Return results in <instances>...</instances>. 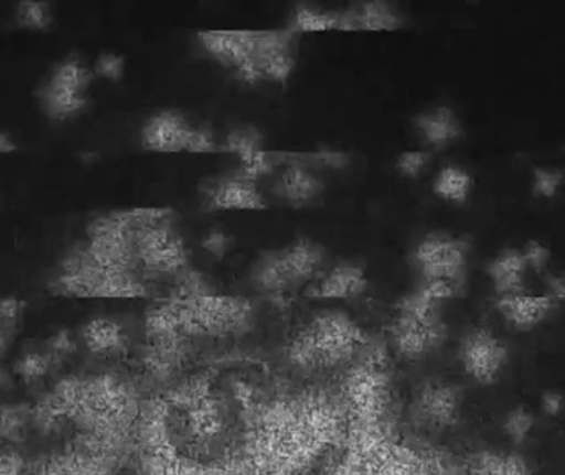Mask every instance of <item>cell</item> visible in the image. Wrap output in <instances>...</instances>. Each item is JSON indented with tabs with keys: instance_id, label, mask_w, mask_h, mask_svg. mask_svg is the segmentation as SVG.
<instances>
[{
	"instance_id": "1",
	"label": "cell",
	"mask_w": 565,
	"mask_h": 475,
	"mask_svg": "<svg viewBox=\"0 0 565 475\" xmlns=\"http://www.w3.org/2000/svg\"><path fill=\"white\" fill-rule=\"evenodd\" d=\"M367 335L364 328L339 309L312 315L286 345V360L302 375L348 370L362 357Z\"/></svg>"
},
{
	"instance_id": "2",
	"label": "cell",
	"mask_w": 565,
	"mask_h": 475,
	"mask_svg": "<svg viewBox=\"0 0 565 475\" xmlns=\"http://www.w3.org/2000/svg\"><path fill=\"white\" fill-rule=\"evenodd\" d=\"M179 331L189 338L241 337L254 328L255 305L244 295L211 291L191 298L168 299Z\"/></svg>"
},
{
	"instance_id": "3",
	"label": "cell",
	"mask_w": 565,
	"mask_h": 475,
	"mask_svg": "<svg viewBox=\"0 0 565 475\" xmlns=\"http://www.w3.org/2000/svg\"><path fill=\"white\" fill-rule=\"evenodd\" d=\"M49 292L70 299H145L149 288L138 271H108L93 265L78 245L60 261Z\"/></svg>"
},
{
	"instance_id": "4",
	"label": "cell",
	"mask_w": 565,
	"mask_h": 475,
	"mask_svg": "<svg viewBox=\"0 0 565 475\" xmlns=\"http://www.w3.org/2000/svg\"><path fill=\"white\" fill-rule=\"evenodd\" d=\"M470 239L434 231L415 245L411 262L420 276L418 288L445 302L467 291Z\"/></svg>"
},
{
	"instance_id": "5",
	"label": "cell",
	"mask_w": 565,
	"mask_h": 475,
	"mask_svg": "<svg viewBox=\"0 0 565 475\" xmlns=\"http://www.w3.org/2000/svg\"><path fill=\"white\" fill-rule=\"evenodd\" d=\"M135 228V249L139 272L156 278H172L191 266L184 238L174 225L169 208L129 210Z\"/></svg>"
},
{
	"instance_id": "6",
	"label": "cell",
	"mask_w": 565,
	"mask_h": 475,
	"mask_svg": "<svg viewBox=\"0 0 565 475\" xmlns=\"http://www.w3.org/2000/svg\"><path fill=\"white\" fill-rule=\"evenodd\" d=\"M444 302L422 288L405 295L395 305L388 324V341L397 357L418 361L437 352L447 341L448 328L441 314Z\"/></svg>"
},
{
	"instance_id": "7",
	"label": "cell",
	"mask_w": 565,
	"mask_h": 475,
	"mask_svg": "<svg viewBox=\"0 0 565 475\" xmlns=\"http://www.w3.org/2000/svg\"><path fill=\"white\" fill-rule=\"evenodd\" d=\"M328 251L316 239L301 237L277 249L258 255L250 269V281L262 294L285 295L312 281L324 266Z\"/></svg>"
},
{
	"instance_id": "8",
	"label": "cell",
	"mask_w": 565,
	"mask_h": 475,
	"mask_svg": "<svg viewBox=\"0 0 565 475\" xmlns=\"http://www.w3.org/2000/svg\"><path fill=\"white\" fill-rule=\"evenodd\" d=\"M339 398L361 427L382 428L392 407L391 375L377 358H359L345 370Z\"/></svg>"
},
{
	"instance_id": "9",
	"label": "cell",
	"mask_w": 565,
	"mask_h": 475,
	"mask_svg": "<svg viewBox=\"0 0 565 475\" xmlns=\"http://www.w3.org/2000/svg\"><path fill=\"white\" fill-rule=\"evenodd\" d=\"M83 255L108 271H138L135 228L129 210L111 212L88 225L86 239L79 242Z\"/></svg>"
},
{
	"instance_id": "10",
	"label": "cell",
	"mask_w": 565,
	"mask_h": 475,
	"mask_svg": "<svg viewBox=\"0 0 565 475\" xmlns=\"http://www.w3.org/2000/svg\"><path fill=\"white\" fill-rule=\"evenodd\" d=\"M141 145L156 154H215L222 151L214 129L192 125L175 109H162L145 122Z\"/></svg>"
},
{
	"instance_id": "11",
	"label": "cell",
	"mask_w": 565,
	"mask_h": 475,
	"mask_svg": "<svg viewBox=\"0 0 565 475\" xmlns=\"http://www.w3.org/2000/svg\"><path fill=\"white\" fill-rule=\"evenodd\" d=\"M95 73L76 55L66 56L36 93L43 115L52 121H70L85 111Z\"/></svg>"
},
{
	"instance_id": "12",
	"label": "cell",
	"mask_w": 565,
	"mask_h": 475,
	"mask_svg": "<svg viewBox=\"0 0 565 475\" xmlns=\"http://www.w3.org/2000/svg\"><path fill=\"white\" fill-rule=\"evenodd\" d=\"M199 45L245 85H260L257 65L258 30L218 29L198 33Z\"/></svg>"
},
{
	"instance_id": "13",
	"label": "cell",
	"mask_w": 565,
	"mask_h": 475,
	"mask_svg": "<svg viewBox=\"0 0 565 475\" xmlns=\"http://www.w3.org/2000/svg\"><path fill=\"white\" fill-rule=\"evenodd\" d=\"M463 391L448 381L425 384L411 404L412 423L425 431H445L460 421Z\"/></svg>"
},
{
	"instance_id": "14",
	"label": "cell",
	"mask_w": 565,
	"mask_h": 475,
	"mask_svg": "<svg viewBox=\"0 0 565 475\" xmlns=\"http://www.w3.org/2000/svg\"><path fill=\"white\" fill-rule=\"evenodd\" d=\"M510 352L507 344L490 328L475 327L460 342V361L471 380L493 385L507 367Z\"/></svg>"
},
{
	"instance_id": "15",
	"label": "cell",
	"mask_w": 565,
	"mask_h": 475,
	"mask_svg": "<svg viewBox=\"0 0 565 475\" xmlns=\"http://www.w3.org/2000/svg\"><path fill=\"white\" fill-rule=\"evenodd\" d=\"M121 461L73 440L62 453L49 454L29 463L26 475H118Z\"/></svg>"
},
{
	"instance_id": "16",
	"label": "cell",
	"mask_w": 565,
	"mask_h": 475,
	"mask_svg": "<svg viewBox=\"0 0 565 475\" xmlns=\"http://www.w3.org/2000/svg\"><path fill=\"white\" fill-rule=\"evenodd\" d=\"M296 42L292 30H258L257 65L262 83L282 85L296 69Z\"/></svg>"
},
{
	"instance_id": "17",
	"label": "cell",
	"mask_w": 565,
	"mask_h": 475,
	"mask_svg": "<svg viewBox=\"0 0 565 475\" xmlns=\"http://www.w3.org/2000/svg\"><path fill=\"white\" fill-rule=\"evenodd\" d=\"M205 210L209 212H262L268 204L258 182L235 172L217 179L204 188Z\"/></svg>"
},
{
	"instance_id": "18",
	"label": "cell",
	"mask_w": 565,
	"mask_h": 475,
	"mask_svg": "<svg viewBox=\"0 0 565 475\" xmlns=\"http://www.w3.org/2000/svg\"><path fill=\"white\" fill-rule=\"evenodd\" d=\"M191 355L192 338L185 335L146 337L141 355L142 370L151 380L168 381L188 365Z\"/></svg>"
},
{
	"instance_id": "19",
	"label": "cell",
	"mask_w": 565,
	"mask_h": 475,
	"mask_svg": "<svg viewBox=\"0 0 565 475\" xmlns=\"http://www.w3.org/2000/svg\"><path fill=\"white\" fill-rule=\"evenodd\" d=\"M224 152L241 161V174L247 175L252 181L258 182L265 175L271 174L275 169V159L271 152L265 149L264 136L254 126H241L232 129L221 144Z\"/></svg>"
},
{
	"instance_id": "20",
	"label": "cell",
	"mask_w": 565,
	"mask_h": 475,
	"mask_svg": "<svg viewBox=\"0 0 565 475\" xmlns=\"http://www.w3.org/2000/svg\"><path fill=\"white\" fill-rule=\"evenodd\" d=\"M369 288L367 272L355 262H339L326 271L306 292L315 301H352L361 298Z\"/></svg>"
},
{
	"instance_id": "21",
	"label": "cell",
	"mask_w": 565,
	"mask_h": 475,
	"mask_svg": "<svg viewBox=\"0 0 565 475\" xmlns=\"http://www.w3.org/2000/svg\"><path fill=\"white\" fill-rule=\"evenodd\" d=\"M494 307L511 327L520 332H530L543 324L553 314L557 304L547 294H527L524 291L500 295L494 301Z\"/></svg>"
},
{
	"instance_id": "22",
	"label": "cell",
	"mask_w": 565,
	"mask_h": 475,
	"mask_svg": "<svg viewBox=\"0 0 565 475\" xmlns=\"http://www.w3.org/2000/svg\"><path fill=\"white\" fill-rule=\"evenodd\" d=\"M405 17L392 3L362 2L341 10V32H395Z\"/></svg>"
},
{
	"instance_id": "23",
	"label": "cell",
	"mask_w": 565,
	"mask_h": 475,
	"mask_svg": "<svg viewBox=\"0 0 565 475\" xmlns=\"http://www.w3.org/2000/svg\"><path fill=\"white\" fill-rule=\"evenodd\" d=\"M326 184L316 172L309 169V165L295 164L288 165L285 172H281L280 179L275 184V195L291 208H306L315 204L316 201L324 194Z\"/></svg>"
},
{
	"instance_id": "24",
	"label": "cell",
	"mask_w": 565,
	"mask_h": 475,
	"mask_svg": "<svg viewBox=\"0 0 565 475\" xmlns=\"http://www.w3.org/2000/svg\"><path fill=\"white\" fill-rule=\"evenodd\" d=\"M414 126L425 144L441 151L463 138L465 129L455 109L435 106L415 116Z\"/></svg>"
},
{
	"instance_id": "25",
	"label": "cell",
	"mask_w": 565,
	"mask_h": 475,
	"mask_svg": "<svg viewBox=\"0 0 565 475\" xmlns=\"http://www.w3.org/2000/svg\"><path fill=\"white\" fill-rule=\"evenodd\" d=\"M82 341L89 354L102 358H116L129 350L128 331L111 317L89 319L82 328Z\"/></svg>"
},
{
	"instance_id": "26",
	"label": "cell",
	"mask_w": 565,
	"mask_h": 475,
	"mask_svg": "<svg viewBox=\"0 0 565 475\" xmlns=\"http://www.w3.org/2000/svg\"><path fill=\"white\" fill-rule=\"evenodd\" d=\"M527 271L521 248H503L487 262V274L498 298L526 291Z\"/></svg>"
},
{
	"instance_id": "27",
	"label": "cell",
	"mask_w": 565,
	"mask_h": 475,
	"mask_svg": "<svg viewBox=\"0 0 565 475\" xmlns=\"http://www.w3.org/2000/svg\"><path fill=\"white\" fill-rule=\"evenodd\" d=\"M475 181L470 172L458 165H445L435 177L434 194L451 205H465L473 192Z\"/></svg>"
},
{
	"instance_id": "28",
	"label": "cell",
	"mask_w": 565,
	"mask_h": 475,
	"mask_svg": "<svg viewBox=\"0 0 565 475\" xmlns=\"http://www.w3.org/2000/svg\"><path fill=\"white\" fill-rule=\"evenodd\" d=\"M289 30L301 33L341 32V10L321 9V7L301 6L295 7Z\"/></svg>"
},
{
	"instance_id": "29",
	"label": "cell",
	"mask_w": 565,
	"mask_h": 475,
	"mask_svg": "<svg viewBox=\"0 0 565 475\" xmlns=\"http://www.w3.org/2000/svg\"><path fill=\"white\" fill-rule=\"evenodd\" d=\"M32 431V404H0V444L13 446L25 441Z\"/></svg>"
},
{
	"instance_id": "30",
	"label": "cell",
	"mask_w": 565,
	"mask_h": 475,
	"mask_svg": "<svg viewBox=\"0 0 565 475\" xmlns=\"http://www.w3.org/2000/svg\"><path fill=\"white\" fill-rule=\"evenodd\" d=\"M70 421L49 393L32 404V430L42 436L63 433Z\"/></svg>"
},
{
	"instance_id": "31",
	"label": "cell",
	"mask_w": 565,
	"mask_h": 475,
	"mask_svg": "<svg viewBox=\"0 0 565 475\" xmlns=\"http://www.w3.org/2000/svg\"><path fill=\"white\" fill-rule=\"evenodd\" d=\"M56 370L58 368L43 347L29 348L13 364V375L26 385L39 384Z\"/></svg>"
},
{
	"instance_id": "32",
	"label": "cell",
	"mask_w": 565,
	"mask_h": 475,
	"mask_svg": "<svg viewBox=\"0 0 565 475\" xmlns=\"http://www.w3.org/2000/svg\"><path fill=\"white\" fill-rule=\"evenodd\" d=\"M15 22L20 29L43 32L53 23L52 6L49 2H20L15 10Z\"/></svg>"
},
{
	"instance_id": "33",
	"label": "cell",
	"mask_w": 565,
	"mask_h": 475,
	"mask_svg": "<svg viewBox=\"0 0 565 475\" xmlns=\"http://www.w3.org/2000/svg\"><path fill=\"white\" fill-rule=\"evenodd\" d=\"M565 182V172L557 168H536L533 171L531 191L534 197L553 201L559 195Z\"/></svg>"
},
{
	"instance_id": "34",
	"label": "cell",
	"mask_w": 565,
	"mask_h": 475,
	"mask_svg": "<svg viewBox=\"0 0 565 475\" xmlns=\"http://www.w3.org/2000/svg\"><path fill=\"white\" fill-rule=\"evenodd\" d=\"M43 350L49 354V357L52 358L53 364L60 370L65 365V361L72 358L76 350H78V342H76L72 331L60 328V331H56L55 334L46 338L45 344H43Z\"/></svg>"
},
{
	"instance_id": "35",
	"label": "cell",
	"mask_w": 565,
	"mask_h": 475,
	"mask_svg": "<svg viewBox=\"0 0 565 475\" xmlns=\"http://www.w3.org/2000/svg\"><path fill=\"white\" fill-rule=\"evenodd\" d=\"M536 418L524 407L513 408L504 417L503 431L513 444H523L533 433Z\"/></svg>"
},
{
	"instance_id": "36",
	"label": "cell",
	"mask_w": 565,
	"mask_h": 475,
	"mask_svg": "<svg viewBox=\"0 0 565 475\" xmlns=\"http://www.w3.org/2000/svg\"><path fill=\"white\" fill-rule=\"evenodd\" d=\"M431 154L427 151L402 152L395 161L398 174L407 179H417L427 171L430 165Z\"/></svg>"
},
{
	"instance_id": "37",
	"label": "cell",
	"mask_w": 565,
	"mask_h": 475,
	"mask_svg": "<svg viewBox=\"0 0 565 475\" xmlns=\"http://www.w3.org/2000/svg\"><path fill=\"white\" fill-rule=\"evenodd\" d=\"M125 56L118 55V53L106 52L96 58L93 73H95V76L106 79V82L118 83L125 76Z\"/></svg>"
},
{
	"instance_id": "38",
	"label": "cell",
	"mask_w": 565,
	"mask_h": 475,
	"mask_svg": "<svg viewBox=\"0 0 565 475\" xmlns=\"http://www.w3.org/2000/svg\"><path fill=\"white\" fill-rule=\"evenodd\" d=\"M521 251H523L524 259H526L527 268L533 269L537 274L546 271L551 259H553V251H551L550 246L544 245L541 239L536 238L527 239Z\"/></svg>"
},
{
	"instance_id": "39",
	"label": "cell",
	"mask_w": 565,
	"mask_h": 475,
	"mask_svg": "<svg viewBox=\"0 0 565 475\" xmlns=\"http://www.w3.org/2000/svg\"><path fill=\"white\" fill-rule=\"evenodd\" d=\"M503 453L484 450L473 454L468 461L467 475H500Z\"/></svg>"
},
{
	"instance_id": "40",
	"label": "cell",
	"mask_w": 565,
	"mask_h": 475,
	"mask_svg": "<svg viewBox=\"0 0 565 475\" xmlns=\"http://www.w3.org/2000/svg\"><path fill=\"white\" fill-rule=\"evenodd\" d=\"M26 302L15 295H0V325L19 327L25 315Z\"/></svg>"
},
{
	"instance_id": "41",
	"label": "cell",
	"mask_w": 565,
	"mask_h": 475,
	"mask_svg": "<svg viewBox=\"0 0 565 475\" xmlns=\"http://www.w3.org/2000/svg\"><path fill=\"white\" fill-rule=\"evenodd\" d=\"M205 251L211 252L215 258H224L232 248V237L222 230H212L202 239Z\"/></svg>"
},
{
	"instance_id": "42",
	"label": "cell",
	"mask_w": 565,
	"mask_h": 475,
	"mask_svg": "<svg viewBox=\"0 0 565 475\" xmlns=\"http://www.w3.org/2000/svg\"><path fill=\"white\" fill-rule=\"evenodd\" d=\"M29 461L23 460L15 451H0V475H26Z\"/></svg>"
},
{
	"instance_id": "43",
	"label": "cell",
	"mask_w": 565,
	"mask_h": 475,
	"mask_svg": "<svg viewBox=\"0 0 565 475\" xmlns=\"http://www.w3.org/2000/svg\"><path fill=\"white\" fill-rule=\"evenodd\" d=\"M500 475H533V471L521 454L508 453L501 457Z\"/></svg>"
},
{
	"instance_id": "44",
	"label": "cell",
	"mask_w": 565,
	"mask_h": 475,
	"mask_svg": "<svg viewBox=\"0 0 565 475\" xmlns=\"http://www.w3.org/2000/svg\"><path fill=\"white\" fill-rule=\"evenodd\" d=\"M546 294L556 302L557 305L565 302V271L554 272L546 276Z\"/></svg>"
},
{
	"instance_id": "45",
	"label": "cell",
	"mask_w": 565,
	"mask_h": 475,
	"mask_svg": "<svg viewBox=\"0 0 565 475\" xmlns=\"http://www.w3.org/2000/svg\"><path fill=\"white\" fill-rule=\"evenodd\" d=\"M541 404H543L544 413L550 417H559L565 410V397L561 391L547 390L543 393Z\"/></svg>"
},
{
	"instance_id": "46",
	"label": "cell",
	"mask_w": 565,
	"mask_h": 475,
	"mask_svg": "<svg viewBox=\"0 0 565 475\" xmlns=\"http://www.w3.org/2000/svg\"><path fill=\"white\" fill-rule=\"evenodd\" d=\"M19 327H9V325H0V360L9 354L12 348L13 342H15L17 335H19Z\"/></svg>"
},
{
	"instance_id": "47",
	"label": "cell",
	"mask_w": 565,
	"mask_h": 475,
	"mask_svg": "<svg viewBox=\"0 0 565 475\" xmlns=\"http://www.w3.org/2000/svg\"><path fill=\"white\" fill-rule=\"evenodd\" d=\"M19 145L13 141L9 132L0 131V155H9L15 152Z\"/></svg>"
},
{
	"instance_id": "48",
	"label": "cell",
	"mask_w": 565,
	"mask_h": 475,
	"mask_svg": "<svg viewBox=\"0 0 565 475\" xmlns=\"http://www.w3.org/2000/svg\"><path fill=\"white\" fill-rule=\"evenodd\" d=\"M10 385V374L9 371L3 368V365L0 364V391L3 390V388L9 387Z\"/></svg>"
}]
</instances>
